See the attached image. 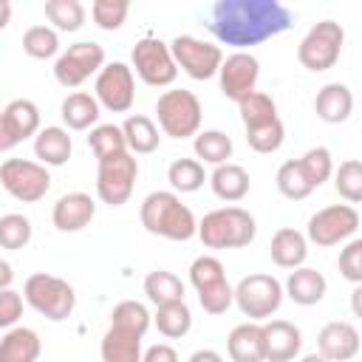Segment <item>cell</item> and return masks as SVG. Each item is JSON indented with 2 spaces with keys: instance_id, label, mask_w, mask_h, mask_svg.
Listing matches in <instances>:
<instances>
[{
  "instance_id": "obj_1",
  "label": "cell",
  "mask_w": 362,
  "mask_h": 362,
  "mask_svg": "<svg viewBox=\"0 0 362 362\" xmlns=\"http://www.w3.org/2000/svg\"><path fill=\"white\" fill-rule=\"evenodd\" d=\"M291 23L294 14L280 0H218L206 28L218 42L243 51L288 31Z\"/></svg>"
},
{
  "instance_id": "obj_2",
  "label": "cell",
  "mask_w": 362,
  "mask_h": 362,
  "mask_svg": "<svg viewBox=\"0 0 362 362\" xmlns=\"http://www.w3.org/2000/svg\"><path fill=\"white\" fill-rule=\"evenodd\" d=\"M139 218L150 235H158L167 240H189L198 232V221H195L192 209L175 192H167V189L150 192L141 201Z\"/></svg>"
},
{
  "instance_id": "obj_3",
  "label": "cell",
  "mask_w": 362,
  "mask_h": 362,
  "mask_svg": "<svg viewBox=\"0 0 362 362\" xmlns=\"http://www.w3.org/2000/svg\"><path fill=\"white\" fill-rule=\"evenodd\" d=\"M195 235L209 249H243V246H249L255 240L257 223H255L249 209H243V206H223V209L206 212L201 218Z\"/></svg>"
},
{
  "instance_id": "obj_4",
  "label": "cell",
  "mask_w": 362,
  "mask_h": 362,
  "mask_svg": "<svg viewBox=\"0 0 362 362\" xmlns=\"http://www.w3.org/2000/svg\"><path fill=\"white\" fill-rule=\"evenodd\" d=\"M23 297L25 303L42 314L45 320L51 322H59V320H68L74 305H76V291L68 280L62 277H54V274H45V272H37L25 280L23 286Z\"/></svg>"
},
{
  "instance_id": "obj_5",
  "label": "cell",
  "mask_w": 362,
  "mask_h": 362,
  "mask_svg": "<svg viewBox=\"0 0 362 362\" xmlns=\"http://www.w3.org/2000/svg\"><path fill=\"white\" fill-rule=\"evenodd\" d=\"M156 116H158V127L164 130V136L170 139H189L198 133L204 110L201 102L192 90L184 88H173L164 90L156 102Z\"/></svg>"
},
{
  "instance_id": "obj_6",
  "label": "cell",
  "mask_w": 362,
  "mask_h": 362,
  "mask_svg": "<svg viewBox=\"0 0 362 362\" xmlns=\"http://www.w3.org/2000/svg\"><path fill=\"white\" fill-rule=\"evenodd\" d=\"M345 45V28L334 20H320L317 25L308 28V34L297 45V59L303 68L320 74L337 65L339 54Z\"/></svg>"
},
{
  "instance_id": "obj_7",
  "label": "cell",
  "mask_w": 362,
  "mask_h": 362,
  "mask_svg": "<svg viewBox=\"0 0 362 362\" xmlns=\"http://www.w3.org/2000/svg\"><path fill=\"white\" fill-rule=\"evenodd\" d=\"M189 283L198 291V303L206 314H226L232 305V286L226 280L223 263L212 255H201L189 266Z\"/></svg>"
},
{
  "instance_id": "obj_8",
  "label": "cell",
  "mask_w": 362,
  "mask_h": 362,
  "mask_svg": "<svg viewBox=\"0 0 362 362\" xmlns=\"http://www.w3.org/2000/svg\"><path fill=\"white\" fill-rule=\"evenodd\" d=\"M139 178V161L133 153H119V156H107L99 158L96 167V195L102 204L107 206H122L127 204V198L133 195Z\"/></svg>"
},
{
  "instance_id": "obj_9",
  "label": "cell",
  "mask_w": 362,
  "mask_h": 362,
  "mask_svg": "<svg viewBox=\"0 0 362 362\" xmlns=\"http://www.w3.org/2000/svg\"><path fill=\"white\" fill-rule=\"evenodd\" d=\"M232 303L249 322L269 320L283 303V286L272 274H249L232 288Z\"/></svg>"
},
{
  "instance_id": "obj_10",
  "label": "cell",
  "mask_w": 362,
  "mask_h": 362,
  "mask_svg": "<svg viewBox=\"0 0 362 362\" xmlns=\"http://www.w3.org/2000/svg\"><path fill=\"white\" fill-rule=\"evenodd\" d=\"M130 65H133L130 71H136V76L144 85H153V88L173 85L175 76H178L170 45L161 42L158 37H141L130 51Z\"/></svg>"
},
{
  "instance_id": "obj_11",
  "label": "cell",
  "mask_w": 362,
  "mask_h": 362,
  "mask_svg": "<svg viewBox=\"0 0 362 362\" xmlns=\"http://www.w3.org/2000/svg\"><path fill=\"white\" fill-rule=\"evenodd\" d=\"M0 184L11 198L23 204H37L51 189V175H48V167H42L40 161L6 158L0 164Z\"/></svg>"
},
{
  "instance_id": "obj_12",
  "label": "cell",
  "mask_w": 362,
  "mask_h": 362,
  "mask_svg": "<svg viewBox=\"0 0 362 362\" xmlns=\"http://www.w3.org/2000/svg\"><path fill=\"white\" fill-rule=\"evenodd\" d=\"M359 229V212L351 204H331L317 209L308 218V229H305V240L317 243V246H337L348 238H354Z\"/></svg>"
},
{
  "instance_id": "obj_13",
  "label": "cell",
  "mask_w": 362,
  "mask_h": 362,
  "mask_svg": "<svg viewBox=\"0 0 362 362\" xmlns=\"http://www.w3.org/2000/svg\"><path fill=\"white\" fill-rule=\"evenodd\" d=\"M170 54L175 59V68H181L187 76H192L198 82L218 76V68L223 62V54L218 45L204 42V40L189 37V34H178L170 42Z\"/></svg>"
},
{
  "instance_id": "obj_14",
  "label": "cell",
  "mask_w": 362,
  "mask_h": 362,
  "mask_svg": "<svg viewBox=\"0 0 362 362\" xmlns=\"http://www.w3.org/2000/svg\"><path fill=\"white\" fill-rule=\"evenodd\" d=\"M105 68V48L99 42H74L68 45L57 62H54V76L62 88H79L85 79L99 74Z\"/></svg>"
},
{
  "instance_id": "obj_15",
  "label": "cell",
  "mask_w": 362,
  "mask_h": 362,
  "mask_svg": "<svg viewBox=\"0 0 362 362\" xmlns=\"http://www.w3.org/2000/svg\"><path fill=\"white\" fill-rule=\"evenodd\" d=\"M93 99L99 102V107H105L110 113H127L133 107V99H136V79H133L130 65L107 62L96 74Z\"/></svg>"
},
{
  "instance_id": "obj_16",
  "label": "cell",
  "mask_w": 362,
  "mask_h": 362,
  "mask_svg": "<svg viewBox=\"0 0 362 362\" xmlns=\"http://www.w3.org/2000/svg\"><path fill=\"white\" fill-rule=\"evenodd\" d=\"M218 79H221V93L232 102H240V99H246L249 93L257 90L260 62L249 51H235L221 62Z\"/></svg>"
},
{
  "instance_id": "obj_17",
  "label": "cell",
  "mask_w": 362,
  "mask_h": 362,
  "mask_svg": "<svg viewBox=\"0 0 362 362\" xmlns=\"http://www.w3.org/2000/svg\"><path fill=\"white\" fill-rule=\"evenodd\" d=\"M40 133V107L31 99H14L0 110V153L14 150L28 136Z\"/></svg>"
},
{
  "instance_id": "obj_18",
  "label": "cell",
  "mask_w": 362,
  "mask_h": 362,
  "mask_svg": "<svg viewBox=\"0 0 362 362\" xmlns=\"http://www.w3.org/2000/svg\"><path fill=\"white\" fill-rule=\"evenodd\" d=\"M317 354L328 362H348L359 354V331L345 320L325 322L317 334Z\"/></svg>"
},
{
  "instance_id": "obj_19",
  "label": "cell",
  "mask_w": 362,
  "mask_h": 362,
  "mask_svg": "<svg viewBox=\"0 0 362 362\" xmlns=\"http://www.w3.org/2000/svg\"><path fill=\"white\" fill-rule=\"evenodd\" d=\"M266 362H291L303 348V334L288 320H272L263 325Z\"/></svg>"
},
{
  "instance_id": "obj_20",
  "label": "cell",
  "mask_w": 362,
  "mask_h": 362,
  "mask_svg": "<svg viewBox=\"0 0 362 362\" xmlns=\"http://www.w3.org/2000/svg\"><path fill=\"white\" fill-rule=\"evenodd\" d=\"M93 215H96V204L88 192H68L51 209V221L59 232H79L93 221Z\"/></svg>"
},
{
  "instance_id": "obj_21",
  "label": "cell",
  "mask_w": 362,
  "mask_h": 362,
  "mask_svg": "<svg viewBox=\"0 0 362 362\" xmlns=\"http://www.w3.org/2000/svg\"><path fill=\"white\" fill-rule=\"evenodd\" d=\"M226 351L232 362H266L263 345V325L260 322H240L226 337Z\"/></svg>"
},
{
  "instance_id": "obj_22",
  "label": "cell",
  "mask_w": 362,
  "mask_h": 362,
  "mask_svg": "<svg viewBox=\"0 0 362 362\" xmlns=\"http://www.w3.org/2000/svg\"><path fill=\"white\" fill-rule=\"evenodd\" d=\"M351 110H354V93H351V88L342 85V82H328V85H322V88L317 90V96H314V113H317L322 122H328V124L345 122V119L351 116Z\"/></svg>"
},
{
  "instance_id": "obj_23",
  "label": "cell",
  "mask_w": 362,
  "mask_h": 362,
  "mask_svg": "<svg viewBox=\"0 0 362 362\" xmlns=\"http://www.w3.org/2000/svg\"><path fill=\"white\" fill-rule=\"evenodd\" d=\"M269 255H272L274 266H280V269H300L308 257V240H305L303 232H297L291 226H283L272 235Z\"/></svg>"
},
{
  "instance_id": "obj_24",
  "label": "cell",
  "mask_w": 362,
  "mask_h": 362,
  "mask_svg": "<svg viewBox=\"0 0 362 362\" xmlns=\"http://www.w3.org/2000/svg\"><path fill=\"white\" fill-rule=\"evenodd\" d=\"M325 291H328L325 277L317 269H308V266L291 269V274L286 280V288H283V294H288V300L297 303V305H317L325 297Z\"/></svg>"
},
{
  "instance_id": "obj_25",
  "label": "cell",
  "mask_w": 362,
  "mask_h": 362,
  "mask_svg": "<svg viewBox=\"0 0 362 362\" xmlns=\"http://www.w3.org/2000/svg\"><path fill=\"white\" fill-rule=\"evenodd\" d=\"M71 136L65 127H40V133L34 136V156L40 158L42 167H62L71 158Z\"/></svg>"
},
{
  "instance_id": "obj_26",
  "label": "cell",
  "mask_w": 362,
  "mask_h": 362,
  "mask_svg": "<svg viewBox=\"0 0 362 362\" xmlns=\"http://www.w3.org/2000/svg\"><path fill=\"white\" fill-rule=\"evenodd\" d=\"M99 356L102 362H141V337L127 328L110 325L102 337Z\"/></svg>"
},
{
  "instance_id": "obj_27",
  "label": "cell",
  "mask_w": 362,
  "mask_h": 362,
  "mask_svg": "<svg viewBox=\"0 0 362 362\" xmlns=\"http://www.w3.org/2000/svg\"><path fill=\"white\" fill-rule=\"evenodd\" d=\"M42 351V342L34 328L14 325L0 339V362H37Z\"/></svg>"
},
{
  "instance_id": "obj_28",
  "label": "cell",
  "mask_w": 362,
  "mask_h": 362,
  "mask_svg": "<svg viewBox=\"0 0 362 362\" xmlns=\"http://www.w3.org/2000/svg\"><path fill=\"white\" fill-rule=\"evenodd\" d=\"M209 187L212 192L221 198V201H229V204H238L246 198L249 192V173L240 167V164H218L209 175Z\"/></svg>"
},
{
  "instance_id": "obj_29",
  "label": "cell",
  "mask_w": 362,
  "mask_h": 362,
  "mask_svg": "<svg viewBox=\"0 0 362 362\" xmlns=\"http://www.w3.org/2000/svg\"><path fill=\"white\" fill-rule=\"evenodd\" d=\"M122 136H124V144H127V153H136V156H147V153H156L158 150V127L153 124L150 116L144 113H133L124 119L122 124Z\"/></svg>"
},
{
  "instance_id": "obj_30",
  "label": "cell",
  "mask_w": 362,
  "mask_h": 362,
  "mask_svg": "<svg viewBox=\"0 0 362 362\" xmlns=\"http://www.w3.org/2000/svg\"><path fill=\"white\" fill-rule=\"evenodd\" d=\"M59 116L68 130H88L99 122V102L85 90H74L62 99Z\"/></svg>"
},
{
  "instance_id": "obj_31",
  "label": "cell",
  "mask_w": 362,
  "mask_h": 362,
  "mask_svg": "<svg viewBox=\"0 0 362 362\" xmlns=\"http://www.w3.org/2000/svg\"><path fill=\"white\" fill-rule=\"evenodd\" d=\"M158 334H164L167 339H181L189 334L192 328V311L184 300L178 303H167V305H158L156 308V317H153Z\"/></svg>"
},
{
  "instance_id": "obj_32",
  "label": "cell",
  "mask_w": 362,
  "mask_h": 362,
  "mask_svg": "<svg viewBox=\"0 0 362 362\" xmlns=\"http://www.w3.org/2000/svg\"><path fill=\"white\" fill-rule=\"evenodd\" d=\"M144 294H147V300L158 308V305L184 300V283H181V277H175L173 272L156 269V272H150V274L144 277Z\"/></svg>"
},
{
  "instance_id": "obj_33",
  "label": "cell",
  "mask_w": 362,
  "mask_h": 362,
  "mask_svg": "<svg viewBox=\"0 0 362 362\" xmlns=\"http://www.w3.org/2000/svg\"><path fill=\"white\" fill-rule=\"evenodd\" d=\"M238 110H240L243 130H255V127H260V124H269V122L280 119L274 99H272L269 93H263V90H255V93H249L246 99H240V102H238Z\"/></svg>"
},
{
  "instance_id": "obj_34",
  "label": "cell",
  "mask_w": 362,
  "mask_h": 362,
  "mask_svg": "<svg viewBox=\"0 0 362 362\" xmlns=\"http://www.w3.org/2000/svg\"><path fill=\"white\" fill-rule=\"evenodd\" d=\"M192 150L204 164L218 167V164H226L232 158V139L223 130H204V133H195Z\"/></svg>"
},
{
  "instance_id": "obj_35",
  "label": "cell",
  "mask_w": 362,
  "mask_h": 362,
  "mask_svg": "<svg viewBox=\"0 0 362 362\" xmlns=\"http://www.w3.org/2000/svg\"><path fill=\"white\" fill-rule=\"evenodd\" d=\"M167 181L175 192H195L204 187L206 173L198 158H175L167 170Z\"/></svg>"
},
{
  "instance_id": "obj_36",
  "label": "cell",
  "mask_w": 362,
  "mask_h": 362,
  "mask_svg": "<svg viewBox=\"0 0 362 362\" xmlns=\"http://www.w3.org/2000/svg\"><path fill=\"white\" fill-rule=\"evenodd\" d=\"M45 17L54 31H79L85 25V6L79 0H45Z\"/></svg>"
},
{
  "instance_id": "obj_37",
  "label": "cell",
  "mask_w": 362,
  "mask_h": 362,
  "mask_svg": "<svg viewBox=\"0 0 362 362\" xmlns=\"http://www.w3.org/2000/svg\"><path fill=\"white\" fill-rule=\"evenodd\" d=\"M274 184H277L280 195H283V198H288V201H303V198H308V195L314 192V189H311V184L305 181V175H303V170H300L297 158L283 161V164L277 167Z\"/></svg>"
},
{
  "instance_id": "obj_38",
  "label": "cell",
  "mask_w": 362,
  "mask_h": 362,
  "mask_svg": "<svg viewBox=\"0 0 362 362\" xmlns=\"http://www.w3.org/2000/svg\"><path fill=\"white\" fill-rule=\"evenodd\" d=\"M305 181L311 184V189H317L320 184H325L334 173V161H331V150L328 147H311L297 158Z\"/></svg>"
},
{
  "instance_id": "obj_39",
  "label": "cell",
  "mask_w": 362,
  "mask_h": 362,
  "mask_svg": "<svg viewBox=\"0 0 362 362\" xmlns=\"http://www.w3.org/2000/svg\"><path fill=\"white\" fill-rule=\"evenodd\" d=\"M110 325H119V328H127V331L144 337L150 328V311L139 300H122L110 311Z\"/></svg>"
},
{
  "instance_id": "obj_40",
  "label": "cell",
  "mask_w": 362,
  "mask_h": 362,
  "mask_svg": "<svg viewBox=\"0 0 362 362\" xmlns=\"http://www.w3.org/2000/svg\"><path fill=\"white\" fill-rule=\"evenodd\" d=\"M88 147L93 150L96 158L127 153V144H124V136H122V127L119 124H96L88 133Z\"/></svg>"
},
{
  "instance_id": "obj_41",
  "label": "cell",
  "mask_w": 362,
  "mask_h": 362,
  "mask_svg": "<svg viewBox=\"0 0 362 362\" xmlns=\"http://www.w3.org/2000/svg\"><path fill=\"white\" fill-rule=\"evenodd\" d=\"M23 51L31 57V59H51L57 57L59 51V37L54 28L48 25H31L25 34H23Z\"/></svg>"
},
{
  "instance_id": "obj_42",
  "label": "cell",
  "mask_w": 362,
  "mask_h": 362,
  "mask_svg": "<svg viewBox=\"0 0 362 362\" xmlns=\"http://www.w3.org/2000/svg\"><path fill=\"white\" fill-rule=\"evenodd\" d=\"M31 221L20 212H8L0 218V249H25L28 240H31Z\"/></svg>"
},
{
  "instance_id": "obj_43",
  "label": "cell",
  "mask_w": 362,
  "mask_h": 362,
  "mask_svg": "<svg viewBox=\"0 0 362 362\" xmlns=\"http://www.w3.org/2000/svg\"><path fill=\"white\" fill-rule=\"evenodd\" d=\"M334 187L348 204H359L362 201V161L359 158L342 161L339 170L334 173Z\"/></svg>"
},
{
  "instance_id": "obj_44",
  "label": "cell",
  "mask_w": 362,
  "mask_h": 362,
  "mask_svg": "<svg viewBox=\"0 0 362 362\" xmlns=\"http://www.w3.org/2000/svg\"><path fill=\"white\" fill-rule=\"evenodd\" d=\"M127 11H130V3L127 0H93L90 3V17H93V23L102 31L122 28L124 20H127Z\"/></svg>"
},
{
  "instance_id": "obj_45",
  "label": "cell",
  "mask_w": 362,
  "mask_h": 362,
  "mask_svg": "<svg viewBox=\"0 0 362 362\" xmlns=\"http://www.w3.org/2000/svg\"><path fill=\"white\" fill-rule=\"evenodd\" d=\"M283 136H286V130H283L280 119H274L269 124H260L255 130H246V141H249V147L255 153H274V150H280Z\"/></svg>"
},
{
  "instance_id": "obj_46",
  "label": "cell",
  "mask_w": 362,
  "mask_h": 362,
  "mask_svg": "<svg viewBox=\"0 0 362 362\" xmlns=\"http://www.w3.org/2000/svg\"><path fill=\"white\" fill-rule=\"evenodd\" d=\"M337 266H339V274L348 283H354V286L362 283V240L359 238H354V240L345 243V249L339 252Z\"/></svg>"
},
{
  "instance_id": "obj_47",
  "label": "cell",
  "mask_w": 362,
  "mask_h": 362,
  "mask_svg": "<svg viewBox=\"0 0 362 362\" xmlns=\"http://www.w3.org/2000/svg\"><path fill=\"white\" fill-rule=\"evenodd\" d=\"M23 317V297L14 288L0 291V328H14L17 320Z\"/></svg>"
},
{
  "instance_id": "obj_48",
  "label": "cell",
  "mask_w": 362,
  "mask_h": 362,
  "mask_svg": "<svg viewBox=\"0 0 362 362\" xmlns=\"http://www.w3.org/2000/svg\"><path fill=\"white\" fill-rule=\"evenodd\" d=\"M141 362H178V354H175L173 345L156 342V345H150V348L141 354Z\"/></svg>"
},
{
  "instance_id": "obj_49",
  "label": "cell",
  "mask_w": 362,
  "mask_h": 362,
  "mask_svg": "<svg viewBox=\"0 0 362 362\" xmlns=\"http://www.w3.org/2000/svg\"><path fill=\"white\" fill-rule=\"evenodd\" d=\"M187 362H223V356H221L218 351H212V348H201V351H195Z\"/></svg>"
},
{
  "instance_id": "obj_50",
  "label": "cell",
  "mask_w": 362,
  "mask_h": 362,
  "mask_svg": "<svg viewBox=\"0 0 362 362\" xmlns=\"http://www.w3.org/2000/svg\"><path fill=\"white\" fill-rule=\"evenodd\" d=\"M11 280H14V272H11V266L0 257V291H3V288H8V286H11Z\"/></svg>"
},
{
  "instance_id": "obj_51",
  "label": "cell",
  "mask_w": 362,
  "mask_h": 362,
  "mask_svg": "<svg viewBox=\"0 0 362 362\" xmlns=\"http://www.w3.org/2000/svg\"><path fill=\"white\" fill-rule=\"evenodd\" d=\"M8 20H11V3L8 0H0V31L8 25Z\"/></svg>"
},
{
  "instance_id": "obj_52",
  "label": "cell",
  "mask_w": 362,
  "mask_h": 362,
  "mask_svg": "<svg viewBox=\"0 0 362 362\" xmlns=\"http://www.w3.org/2000/svg\"><path fill=\"white\" fill-rule=\"evenodd\" d=\"M359 297H362V288H359V286H356V288H354V291H351V303H354V314H356V317H359V314H362V308H359Z\"/></svg>"
},
{
  "instance_id": "obj_53",
  "label": "cell",
  "mask_w": 362,
  "mask_h": 362,
  "mask_svg": "<svg viewBox=\"0 0 362 362\" xmlns=\"http://www.w3.org/2000/svg\"><path fill=\"white\" fill-rule=\"evenodd\" d=\"M300 362H328V359H325V356H320V354L314 351V354H305V356H303Z\"/></svg>"
}]
</instances>
